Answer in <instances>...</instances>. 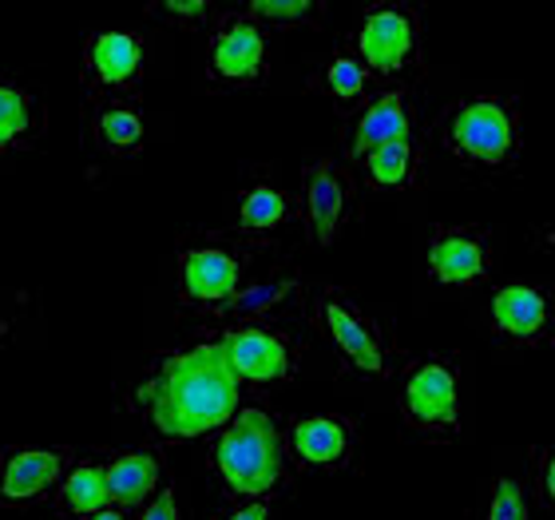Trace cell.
<instances>
[{
  "label": "cell",
  "mask_w": 555,
  "mask_h": 520,
  "mask_svg": "<svg viewBox=\"0 0 555 520\" xmlns=\"http://www.w3.org/2000/svg\"><path fill=\"white\" fill-rule=\"evenodd\" d=\"M210 473L234 500H274L289 481L286 429L262 405H243L231 426L210 441Z\"/></svg>",
  "instance_id": "2"
},
{
  "label": "cell",
  "mask_w": 555,
  "mask_h": 520,
  "mask_svg": "<svg viewBox=\"0 0 555 520\" xmlns=\"http://www.w3.org/2000/svg\"><path fill=\"white\" fill-rule=\"evenodd\" d=\"M243 12L262 28H318L330 9L325 0H250Z\"/></svg>",
  "instance_id": "25"
},
{
  "label": "cell",
  "mask_w": 555,
  "mask_h": 520,
  "mask_svg": "<svg viewBox=\"0 0 555 520\" xmlns=\"http://www.w3.org/2000/svg\"><path fill=\"white\" fill-rule=\"evenodd\" d=\"M485 520H532V489L512 473L496 477L488 493Z\"/></svg>",
  "instance_id": "26"
},
{
  "label": "cell",
  "mask_w": 555,
  "mask_h": 520,
  "mask_svg": "<svg viewBox=\"0 0 555 520\" xmlns=\"http://www.w3.org/2000/svg\"><path fill=\"white\" fill-rule=\"evenodd\" d=\"M421 163H425L421 143L416 139H401V143L373 151L361 167H365V179H370L373 191H413L416 179H421Z\"/></svg>",
  "instance_id": "24"
},
{
  "label": "cell",
  "mask_w": 555,
  "mask_h": 520,
  "mask_svg": "<svg viewBox=\"0 0 555 520\" xmlns=\"http://www.w3.org/2000/svg\"><path fill=\"white\" fill-rule=\"evenodd\" d=\"M48 131V104L21 80L0 76V155L33 151Z\"/></svg>",
  "instance_id": "18"
},
{
  "label": "cell",
  "mask_w": 555,
  "mask_h": 520,
  "mask_svg": "<svg viewBox=\"0 0 555 520\" xmlns=\"http://www.w3.org/2000/svg\"><path fill=\"white\" fill-rule=\"evenodd\" d=\"M131 409L171 445L215 437L243 409V378L234 373L219 338H203L163 354L131 390Z\"/></svg>",
  "instance_id": "1"
},
{
  "label": "cell",
  "mask_w": 555,
  "mask_h": 520,
  "mask_svg": "<svg viewBox=\"0 0 555 520\" xmlns=\"http://www.w3.org/2000/svg\"><path fill=\"white\" fill-rule=\"evenodd\" d=\"M72 449L64 445H12L0 453V509H28L48 497L72 473Z\"/></svg>",
  "instance_id": "12"
},
{
  "label": "cell",
  "mask_w": 555,
  "mask_h": 520,
  "mask_svg": "<svg viewBox=\"0 0 555 520\" xmlns=\"http://www.w3.org/2000/svg\"><path fill=\"white\" fill-rule=\"evenodd\" d=\"M397 402H401V421L416 437L437 445L461 437V373L452 358L428 354L409 362L401 370Z\"/></svg>",
  "instance_id": "7"
},
{
  "label": "cell",
  "mask_w": 555,
  "mask_h": 520,
  "mask_svg": "<svg viewBox=\"0 0 555 520\" xmlns=\"http://www.w3.org/2000/svg\"><path fill=\"white\" fill-rule=\"evenodd\" d=\"M92 520H131V512H128V509H119V505H112V509L95 512Z\"/></svg>",
  "instance_id": "31"
},
{
  "label": "cell",
  "mask_w": 555,
  "mask_h": 520,
  "mask_svg": "<svg viewBox=\"0 0 555 520\" xmlns=\"http://www.w3.org/2000/svg\"><path fill=\"white\" fill-rule=\"evenodd\" d=\"M88 139L104 155H135L147 139V116L131 96H100L88 107Z\"/></svg>",
  "instance_id": "17"
},
{
  "label": "cell",
  "mask_w": 555,
  "mask_h": 520,
  "mask_svg": "<svg viewBox=\"0 0 555 520\" xmlns=\"http://www.w3.org/2000/svg\"><path fill=\"white\" fill-rule=\"evenodd\" d=\"M373 84L377 80H373L370 68L361 64L358 52L349 45L330 52V56L310 72V92L322 96V100H330V104H337V107H346V112H358V107L370 100Z\"/></svg>",
  "instance_id": "22"
},
{
  "label": "cell",
  "mask_w": 555,
  "mask_h": 520,
  "mask_svg": "<svg viewBox=\"0 0 555 520\" xmlns=\"http://www.w3.org/2000/svg\"><path fill=\"white\" fill-rule=\"evenodd\" d=\"M151 16H163L183 33H198L215 21V4L210 0H163V4H151Z\"/></svg>",
  "instance_id": "27"
},
{
  "label": "cell",
  "mask_w": 555,
  "mask_h": 520,
  "mask_svg": "<svg viewBox=\"0 0 555 520\" xmlns=\"http://www.w3.org/2000/svg\"><path fill=\"white\" fill-rule=\"evenodd\" d=\"M421 12L401 0H377L361 12L358 33L349 40V48L358 52V60L370 68L373 80L385 84H405L421 68Z\"/></svg>",
  "instance_id": "6"
},
{
  "label": "cell",
  "mask_w": 555,
  "mask_h": 520,
  "mask_svg": "<svg viewBox=\"0 0 555 520\" xmlns=\"http://www.w3.org/2000/svg\"><path fill=\"white\" fill-rule=\"evenodd\" d=\"M143 64H147V45L143 36L131 28H95L83 40V84L92 96H124L143 80Z\"/></svg>",
  "instance_id": "13"
},
{
  "label": "cell",
  "mask_w": 555,
  "mask_h": 520,
  "mask_svg": "<svg viewBox=\"0 0 555 520\" xmlns=\"http://www.w3.org/2000/svg\"><path fill=\"white\" fill-rule=\"evenodd\" d=\"M107 473V493H112V505L128 512H143L151 500L163 493V461L155 449H128L116 453L112 461H104Z\"/></svg>",
  "instance_id": "20"
},
{
  "label": "cell",
  "mask_w": 555,
  "mask_h": 520,
  "mask_svg": "<svg viewBox=\"0 0 555 520\" xmlns=\"http://www.w3.org/2000/svg\"><path fill=\"white\" fill-rule=\"evenodd\" d=\"M270 68L267 28L250 21L243 9L222 12L210 28L207 45V80L219 88H258Z\"/></svg>",
  "instance_id": "9"
},
{
  "label": "cell",
  "mask_w": 555,
  "mask_h": 520,
  "mask_svg": "<svg viewBox=\"0 0 555 520\" xmlns=\"http://www.w3.org/2000/svg\"><path fill=\"white\" fill-rule=\"evenodd\" d=\"M301 199H294L286 187L278 183H250L234 203V239L243 243H258V239H270L282 227L298 219Z\"/></svg>",
  "instance_id": "19"
},
{
  "label": "cell",
  "mask_w": 555,
  "mask_h": 520,
  "mask_svg": "<svg viewBox=\"0 0 555 520\" xmlns=\"http://www.w3.org/2000/svg\"><path fill=\"white\" fill-rule=\"evenodd\" d=\"M289 457L313 473H341L353 465L358 429L341 414H306L286 429Z\"/></svg>",
  "instance_id": "14"
},
{
  "label": "cell",
  "mask_w": 555,
  "mask_h": 520,
  "mask_svg": "<svg viewBox=\"0 0 555 520\" xmlns=\"http://www.w3.org/2000/svg\"><path fill=\"white\" fill-rule=\"evenodd\" d=\"M301 299V270L294 266H282V270H270L267 278H255L238 290V299L219 314L227 318V326H243V322H270L274 314L289 310L294 302Z\"/></svg>",
  "instance_id": "21"
},
{
  "label": "cell",
  "mask_w": 555,
  "mask_h": 520,
  "mask_svg": "<svg viewBox=\"0 0 555 520\" xmlns=\"http://www.w3.org/2000/svg\"><path fill=\"white\" fill-rule=\"evenodd\" d=\"M428 275L440 287L473 290L488 278V234L476 227H437L428 239Z\"/></svg>",
  "instance_id": "15"
},
{
  "label": "cell",
  "mask_w": 555,
  "mask_h": 520,
  "mask_svg": "<svg viewBox=\"0 0 555 520\" xmlns=\"http://www.w3.org/2000/svg\"><path fill=\"white\" fill-rule=\"evenodd\" d=\"M60 517L72 520H92L95 512L112 509V493H107V473L100 461H76L64 485L52 493Z\"/></svg>",
  "instance_id": "23"
},
{
  "label": "cell",
  "mask_w": 555,
  "mask_h": 520,
  "mask_svg": "<svg viewBox=\"0 0 555 520\" xmlns=\"http://www.w3.org/2000/svg\"><path fill=\"white\" fill-rule=\"evenodd\" d=\"M437 143L476 172H504L520 151V112L500 92L452 100L437 119Z\"/></svg>",
  "instance_id": "3"
},
{
  "label": "cell",
  "mask_w": 555,
  "mask_h": 520,
  "mask_svg": "<svg viewBox=\"0 0 555 520\" xmlns=\"http://www.w3.org/2000/svg\"><path fill=\"white\" fill-rule=\"evenodd\" d=\"M274 509H270V500H238L234 509L219 512L215 520H270Z\"/></svg>",
  "instance_id": "30"
},
{
  "label": "cell",
  "mask_w": 555,
  "mask_h": 520,
  "mask_svg": "<svg viewBox=\"0 0 555 520\" xmlns=\"http://www.w3.org/2000/svg\"><path fill=\"white\" fill-rule=\"evenodd\" d=\"M535 497L555 512V441L535 449Z\"/></svg>",
  "instance_id": "28"
},
{
  "label": "cell",
  "mask_w": 555,
  "mask_h": 520,
  "mask_svg": "<svg viewBox=\"0 0 555 520\" xmlns=\"http://www.w3.org/2000/svg\"><path fill=\"white\" fill-rule=\"evenodd\" d=\"M358 215V175L346 160L322 155L301 172V223L313 246H334Z\"/></svg>",
  "instance_id": "8"
},
{
  "label": "cell",
  "mask_w": 555,
  "mask_h": 520,
  "mask_svg": "<svg viewBox=\"0 0 555 520\" xmlns=\"http://www.w3.org/2000/svg\"><path fill=\"white\" fill-rule=\"evenodd\" d=\"M552 270H555V251H552Z\"/></svg>",
  "instance_id": "32"
},
{
  "label": "cell",
  "mask_w": 555,
  "mask_h": 520,
  "mask_svg": "<svg viewBox=\"0 0 555 520\" xmlns=\"http://www.w3.org/2000/svg\"><path fill=\"white\" fill-rule=\"evenodd\" d=\"M492 330L516 346H540L552 334V302L532 282H504L492 290Z\"/></svg>",
  "instance_id": "16"
},
{
  "label": "cell",
  "mask_w": 555,
  "mask_h": 520,
  "mask_svg": "<svg viewBox=\"0 0 555 520\" xmlns=\"http://www.w3.org/2000/svg\"><path fill=\"white\" fill-rule=\"evenodd\" d=\"M135 520H183V509H179V493H175V485H163L159 497L151 500L147 509L139 512Z\"/></svg>",
  "instance_id": "29"
},
{
  "label": "cell",
  "mask_w": 555,
  "mask_h": 520,
  "mask_svg": "<svg viewBox=\"0 0 555 520\" xmlns=\"http://www.w3.org/2000/svg\"><path fill=\"white\" fill-rule=\"evenodd\" d=\"M310 322L346 358L349 370L365 373L373 382L393 378V346H389L382 322L373 314H365V306L353 294L337 287L318 290L310 299Z\"/></svg>",
  "instance_id": "4"
},
{
  "label": "cell",
  "mask_w": 555,
  "mask_h": 520,
  "mask_svg": "<svg viewBox=\"0 0 555 520\" xmlns=\"http://www.w3.org/2000/svg\"><path fill=\"white\" fill-rule=\"evenodd\" d=\"M219 338V346L227 350L234 373L243 378V385H282L298 373V342L274 322H243L227 326Z\"/></svg>",
  "instance_id": "11"
},
{
  "label": "cell",
  "mask_w": 555,
  "mask_h": 520,
  "mask_svg": "<svg viewBox=\"0 0 555 520\" xmlns=\"http://www.w3.org/2000/svg\"><path fill=\"white\" fill-rule=\"evenodd\" d=\"M401 139H416L413 92H409V84H385L346 119L341 155H346V163H358L361 167L373 151L401 143Z\"/></svg>",
  "instance_id": "10"
},
{
  "label": "cell",
  "mask_w": 555,
  "mask_h": 520,
  "mask_svg": "<svg viewBox=\"0 0 555 520\" xmlns=\"http://www.w3.org/2000/svg\"><path fill=\"white\" fill-rule=\"evenodd\" d=\"M250 246L243 239H222V234H207L198 243L179 246L175 255V278H179V302L195 306V310H210L219 318L238 290L250 282Z\"/></svg>",
  "instance_id": "5"
}]
</instances>
